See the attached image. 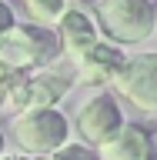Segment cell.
I'll list each match as a JSON object with an SVG mask.
<instances>
[{
	"label": "cell",
	"instance_id": "cell-6",
	"mask_svg": "<svg viewBox=\"0 0 157 160\" xmlns=\"http://www.w3.org/2000/svg\"><path fill=\"white\" fill-rule=\"evenodd\" d=\"M70 90V80L57 70H37V73H27V77L17 83L13 97H10L7 110L10 113H24V110H54L60 100L67 97Z\"/></svg>",
	"mask_w": 157,
	"mask_h": 160
},
{
	"label": "cell",
	"instance_id": "cell-2",
	"mask_svg": "<svg viewBox=\"0 0 157 160\" xmlns=\"http://www.w3.org/2000/svg\"><path fill=\"white\" fill-rule=\"evenodd\" d=\"M60 57L54 27H34V23H13L7 33H0V70L10 73H37Z\"/></svg>",
	"mask_w": 157,
	"mask_h": 160
},
{
	"label": "cell",
	"instance_id": "cell-5",
	"mask_svg": "<svg viewBox=\"0 0 157 160\" xmlns=\"http://www.w3.org/2000/svg\"><path fill=\"white\" fill-rule=\"evenodd\" d=\"M114 90L140 113L157 117V53L127 57L124 70L114 77Z\"/></svg>",
	"mask_w": 157,
	"mask_h": 160
},
{
	"label": "cell",
	"instance_id": "cell-7",
	"mask_svg": "<svg viewBox=\"0 0 157 160\" xmlns=\"http://www.w3.org/2000/svg\"><path fill=\"white\" fill-rule=\"evenodd\" d=\"M124 63H127V53L120 47H114V43H107V40H100V43H94V47L74 63V67H77V83H84V87L114 83V77L124 70Z\"/></svg>",
	"mask_w": 157,
	"mask_h": 160
},
{
	"label": "cell",
	"instance_id": "cell-4",
	"mask_svg": "<svg viewBox=\"0 0 157 160\" xmlns=\"http://www.w3.org/2000/svg\"><path fill=\"white\" fill-rule=\"evenodd\" d=\"M127 120L120 113V100L114 93H94L77 107L74 113V133L87 150H97L100 143H107Z\"/></svg>",
	"mask_w": 157,
	"mask_h": 160
},
{
	"label": "cell",
	"instance_id": "cell-8",
	"mask_svg": "<svg viewBox=\"0 0 157 160\" xmlns=\"http://www.w3.org/2000/svg\"><path fill=\"white\" fill-rule=\"evenodd\" d=\"M54 33H57V47L64 57H70L77 63L84 53H87L94 43H100V30L94 23L90 13L84 10H64V17L54 23Z\"/></svg>",
	"mask_w": 157,
	"mask_h": 160
},
{
	"label": "cell",
	"instance_id": "cell-10",
	"mask_svg": "<svg viewBox=\"0 0 157 160\" xmlns=\"http://www.w3.org/2000/svg\"><path fill=\"white\" fill-rule=\"evenodd\" d=\"M20 3L34 27H54L67 10V0H20Z\"/></svg>",
	"mask_w": 157,
	"mask_h": 160
},
{
	"label": "cell",
	"instance_id": "cell-3",
	"mask_svg": "<svg viewBox=\"0 0 157 160\" xmlns=\"http://www.w3.org/2000/svg\"><path fill=\"white\" fill-rule=\"evenodd\" d=\"M13 143L30 157H50L54 150H60L70 137V120L54 110H24L10 123Z\"/></svg>",
	"mask_w": 157,
	"mask_h": 160
},
{
	"label": "cell",
	"instance_id": "cell-12",
	"mask_svg": "<svg viewBox=\"0 0 157 160\" xmlns=\"http://www.w3.org/2000/svg\"><path fill=\"white\" fill-rule=\"evenodd\" d=\"M13 23H17V17H13V7H10L7 0H0V33H7Z\"/></svg>",
	"mask_w": 157,
	"mask_h": 160
},
{
	"label": "cell",
	"instance_id": "cell-1",
	"mask_svg": "<svg viewBox=\"0 0 157 160\" xmlns=\"http://www.w3.org/2000/svg\"><path fill=\"white\" fill-rule=\"evenodd\" d=\"M94 23L114 47H137L157 30L154 0H97Z\"/></svg>",
	"mask_w": 157,
	"mask_h": 160
},
{
	"label": "cell",
	"instance_id": "cell-14",
	"mask_svg": "<svg viewBox=\"0 0 157 160\" xmlns=\"http://www.w3.org/2000/svg\"><path fill=\"white\" fill-rule=\"evenodd\" d=\"M150 160H157V153H154V157H150Z\"/></svg>",
	"mask_w": 157,
	"mask_h": 160
},
{
	"label": "cell",
	"instance_id": "cell-11",
	"mask_svg": "<svg viewBox=\"0 0 157 160\" xmlns=\"http://www.w3.org/2000/svg\"><path fill=\"white\" fill-rule=\"evenodd\" d=\"M50 160H97V157H94V150H87L84 143H64L60 150L50 153Z\"/></svg>",
	"mask_w": 157,
	"mask_h": 160
},
{
	"label": "cell",
	"instance_id": "cell-9",
	"mask_svg": "<svg viewBox=\"0 0 157 160\" xmlns=\"http://www.w3.org/2000/svg\"><path fill=\"white\" fill-rule=\"evenodd\" d=\"M97 160H150L154 157V143H150V133L140 123H124V127L94 150Z\"/></svg>",
	"mask_w": 157,
	"mask_h": 160
},
{
	"label": "cell",
	"instance_id": "cell-13",
	"mask_svg": "<svg viewBox=\"0 0 157 160\" xmlns=\"http://www.w3.org/2000/svg\"><path fill=\"white\" fill-rule=\"evenodd\" d=\"M3 147H7V137H3V130H0V153H3Z\"/></svg>",
	"mask_w": 157,
	"mask_h": 160
}]
</instances>
